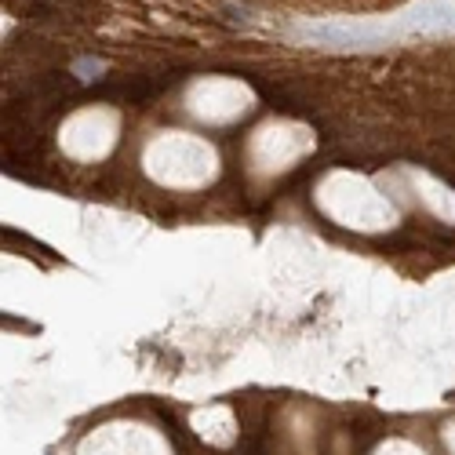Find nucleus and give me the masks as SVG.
I'll list each match as a JSON object with an SVG mask.
<instances>
[{"instance_id": "1", "label": "nucleus", "mask_w": 455, "mask_h": 455, "mask_svg": "<svg viewBox=\"0 0 455 455\" xmlns=\"http://www.w3.org/2000/svg\"><path fill=\"white\" fill-rule=\"evenodd\" d=\"M302 37L324 40V44H354L361 33L357 30H335V26H313V30H302Z\"/></svg>"}]
</instances>
